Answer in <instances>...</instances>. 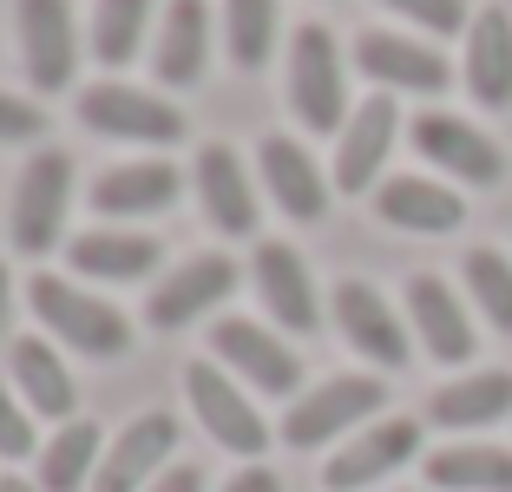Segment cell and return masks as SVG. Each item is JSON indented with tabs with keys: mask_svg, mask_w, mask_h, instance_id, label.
Instances as JSON below:
<instances>
[{
	"mask_svg": "<svg viewBox=\"0 0 512 492\" xmlns=\"http://www.w3.org/2000/svg\"><path fill=\"white\" fill-rule=\"evenodd\" d=\"M27 309H33L46 342H60L66 355H86V361H125L132 342H138L132 315H125L119 302L99 296V289L79 283V276H60V269H40L27 283Z\"/></svg>",
	"mask_w": 512,
	"mask_h": 492,
	"instance_id": "6da1fadb",
	"label": "cell"
},
{
	"mask_svg": "<svg viewBox=\"0 0 512 492\" xmlns=\"http://www.w3.org/2000/svg\"><path fill=\"white\" fill-rule=\"evenodd\" d=\"M73 158L60 145L27 151V164L14 171V191H7V243L14 256H53L66 243V217H73Z\"/></svg>",
	"mask_w": 512,
	"mask_h": 492,
	"instance_id": "7a4b0ae2",
	"label": "cell"
},
{
	"mask_svg": "<svg viewBox=\"0 0 512 492\" xmlns=\"http://www.w3.org/2000/svg\"><path fill=\"white\" fill-rule=\"evenodd\" d=\"M381 407H388V381L381 374H329V381L302 388L283 407L276 433L296 453H322V447H342L348 433H362L368 420H381Z\"/></svg>",
	"mask_w": 512,
	"mask_h": 492,
	"instance_id": "3957f363",
	"label": "cell"
},
{
	"mask_svg": "<svg viewBox=\"0 0 512 492\" xmlns=\"http://www.w3.org/2000/svg\"><path fill=\"white\" fill-rule=\"evenodd\" d=\"M79 125L92 138H112V145H132V151H171L184 138L178 99L151 86H125V79L79 86Z\"/></svg>",
	"mask_w": 512,
	"mask_h": 492,
	"instance_id": "277c9868",
	"label": "cell"
},
{
	"mask_svg": "<svg viewBox=\"0 0 512 492\" xmlns=\"http://www.w3.org/2000/svg\"><path fill=\"white\" fill-rule=\"evenodd\" d=\"M289 112L316 138H335L348 125V60L322 20H302L289 33Z\"/></svg>",
	"mask_w": 512,
	"mask_h": 492,
	"instance_id": "5b68a950",
	"label": "cell"
},
{
	"mask_svg": "<svg viewBox=\"0 0 512 492\" xmlns=\"http://www.w3.org/2000/svg\"><path fill=\"white\" fill-rule=\"evenodd\" d=\"M184 401H191V414H197V427L211 433L224 453H237L243 466L250 460H263L270 453V420H263V407H256V394L243 388L230 368H217V361H191L184 368Z\"/></svg>",
	"mask_w": 512,
	"mask_h": 492,
	"instance_id": "8992f818",
	"label": "cell"
},
{
	"mask_svg": "<svg viewBox=\"0 0 512 492\" xmlns=\"http://www.w3.org/2000/svg\"><path fill=\"white\" fill-rule=\"evenodd\" d=\"M211 361H217V368H230L250 394H270V401H296V394H302V355L283 342V328H276V322L217 315Z\"/></svg>",
	"mask_w": 512,
	"mask_h": 492,
	"instance_id": "52a82bcc",
	"label": "cell"
},
{
	"mask_svg": "<svg viewBox=\"0 0 512 492\" xmlns=\"http://www.w3.org/2000/svg\"><path fill=\"white\" fill-rule=\"evenodd\" d=\"M237 283H243L237 256H224V250L184 256V263H171L165 276L151 283V296H145V328H158V335H178V328H191V322H204V315L224 309V302L237 296Z\"/></svg>",
	"mask_w": 512,
	"mask_h": 492,
	"instance_id": "ba28073f",
	"label": "cell"
},
{
	"mask_svg": "<svg viewBox=\"0 0 512 492\" xmlns=\"http://www.w3.org/2000/svg\"><path fill=\"white\" fill-rule=\"evenodd\" d=\"M184 197V171L165 158V151H138V158H119L106 164L99 178H92L86 204L99 224H151V217H165L171 204Z\"/></svg>",
	"mask_w": 512,
	"mask_h": 492,
	"instance_id": "9c48e42d",
	"label": "cell"
},
{
	"mask_svg": "<svg viewBox=\"0 0 512 492\" xmlns=\"http://www.w3.org/2000/svg\"><path fill=\"white\" fill-rule=\"evenodd\" d=\"M14 40L33 92H66L79 79L86 40H79L73 0H14Z\"/></svg>",
	"mask_w": 512,
	"mask_h": 492,
	"instance_id": "30bf717a",
	"label": "cell"
},
{
	"mask_svg": "<svg viewBox=\"0 0 512 492\" xmlns=\"http://www.w3.org/2000/svg\"><path fill=\"white\" fill-rule=\"evenodd\" d=\"M178 414L171 407H145L132 414L119 433L106 440V460H99V479L92 492H145L151 479H165L178 466Z\"/></svg>",
	"mask_w": 512,
	"mask_h": 492,
	"instance_id": "8fae6325",
	"label": "cell"
},
{
	"mask_svg": "<svg viewBox=\"0 0 512 492\" xmlns=\"http://www.w3.org/2000/svg\"><path fill=\"white\" fill-rule=\"evenodd\" d=\"M329 315H335V328H342V342L355 348L362 361H375L381 374L407 368V355H414V348H407V342H414V328H407V315L394 309L375 283L342 276V283H335V296H329Z\"/></svg>",
	"mask_w": 512,
	"mask_h": 492,
	"instance_id": "7c38bea8",
	"label": "cell"
},
{
	"mask_svg": "<svg viewBox=\"0 0 512 492\" xmlns=\"http://www.w3.org/2000/svg\"><path fill=\"white\" fill-rule=\"evenodd\" d=\"M407 460H421V420L381 414V420H368L362 433H348L342 447L329 453L322 486H329V492H368V486H381L388 473H401Z\"/></svg>",
	"mask_w": 512,
	"mask_h": 492,
	"instance_id": "4fadbf2b",
	"label": "cell"
},
{
	"mask_svg": "<svg viewBox=\"0 0 512 492\" xmlns=\"http://www.w3.org/2000/svg\"><path fill=\"white\" fill-rule=\"evenodd\" d=\"M66 263H73L79 283L92 289H125V283H158L165 269V243L151 230H132V224H92L66 243Z\"/></svg>",
	"mask_w": 512,
	"mask_h": 492,
	"instance_id": "5bb4252c",
	"label": "cell"
},
{
	"mask_svg": "<svg viewBox=\"0 0 512 492\" xmlns=\"http://www.w3.org/2000/svg\"><path fill=\"white\" fill-rule=\"evenodd\" d=\"M191 191H197V210H204V224L217 237H256V224H263V184L250 178V164L230 145H204L191 158Z\"/></svg>",
	"mask_w": 512,
	"mask_h": 492,
	"instance_id": "9a60e30c",
	"label": "cell"
},
{
	"mask_svg": "<svg viewBox=\"0 0 512 492\" xmlns=\"http://www.w3.org/2000/svg\"><path fill=\"white\" fill-rule=\"evenodd\" d=\"M250 289L283 335H316L322 328V289H316V276H309L296 243H256L250 250Z\"/></svg>",
	"mask_w": 512,
	"mask_h": 492,
	"instance_id": "2e32d148",
	"label": "cell"
},
{
	"mask_svg": "<svg viewBox=\"0 0 512 492\" xmlns=\"http://www.w3.org/2000/svg\"><path fill=\"white\" fill-rule=\"evenodd\" d=\"M256 184H263V197L283 210L289 224H322L335 178L322 171L316 158H309V145H302V138L270 132L263 145H256Z\"/></svg>",
	"mask_w": 512,
	"mask_h": 492,
	"instance_id": "e0dca14e",
	"label": "cell"
},
{
	"mask_svg": "<svg viewBox=\"0 0 512 492\" xmlns=\"http://www.w3.org/2000/svg\"><path fill=\"white\" fill-rule=\"evenodd\" d=\"M401 138V112H394V92H375L348 112V125L335 132V191H381V171H388V151Z\"/></svg>",
	"mask_w": 512,
	"mask_h": 492,
	"instance_id": "ac0fdd59",
	"label": "cell"
},
{
	"mask_svg": "<svg viewBox=\"0 0 512 492\" xmlns=\"http://www.w3.org/2000/svg\"><path fill=\"white\" fill-rule=\"evenodd\" d=\"M407 138H414V151H421L434 171L473 184V191H486V184L506 178V151H499L493 138L480 132V125L453 119V112H421V119L407 125Z\"/></svg>",
	"mask_w": 512,
	"mask_h": 492,
	"instance_id": "d6986e66",
	"label": "cell"
},
{
	"mask_svg": "<svg viewBox=\"0 0 512 492\" xmlns=\"http://www.w3.org/2000/svg\"><path fill=\"white\" fill-rule=\"evenodd\" d=\"M355 73L375 79L381 92H421V99H434V92L453 86V66L440 46L427 40H407V33H362L355 40Z\"/></svg>",
	"mask_w": 512,
	"mask_h": 492,
	"instance_id": "ffe728a7",
	"label": "cell"
},
{
	"mask_svg": "<svg viewBox=\"0 0 512 492\" xmlns=\"http://www.w3.org/2000/svg\"><path fill=\"white\" fill-rule=\"evenodd\" d=\"M7 388L27 401L33 420H73L79 407V381L73 368H66V348L60 342H46V335H14L7 342Z\"/></svg>",
	"mask_w": 512,
	"mask_h": 492,
	"instance_id": "44dd1931",
	"label": "cell"
},
{
	"mask_svg": "<svg viewBox=\"0 0 512 492\" xmlns=\"http://www.w3.org/2000/svg\"><path fill=\"white\" fill-rule=\"evenodd\" d=\"M217 20L204 0H171L158 14V33H151V79L171 92H191L197 79L211 73V40Z\"/></svg>",
	"mask_w": 512,
	"mask_h": 492,
	"instance_id": "7402d4cb",
	"label": "cell"
},
{
	"mask_svg": "<svg viewBox=\"0 0 512 492\" xmlns=\"http://www.w3.org/2000/svg\"><path fill=\"white\" fill-rule=\"evenodd\" d=\"M375 217L388 230H407V237H447V230L467 224V197L440 178H381L375 191Z\"/></svg>",
	"mask_w": 512,
	"mask_h": 492,
	"instance_id": "603a6c76",
	"label": "cell"
},
{
	"mask_svg": "<svg viewBox=\"0 0 512 492\" xmlns=\"http://www.w3.org/2000/svg\"><path fill=\"white\" fill-rule=\"evenodd\" d=\"M407 328H414V342L434 361H447V368L473 361V322H467L460 296H453L440 276H407Z\"/></svg>",
	"mask_w": 512,
	"mask_h": 492,
	"instance_id": "cb8c5ba5",
	"label": "cell"
},
{
	"mask_svg": "<svg viewBox=\"0 0 512 492\" xmlns=\"http://www.w3.org/2000/svg\"><path fill=\"white\" fill-rule=\"evenodd\" d=\"M460 79L486 112L512 105V14L506 7H480L467 27V53H460Z\"/></svg>",
	"mask_w": 512,
	"mask_h": 492,
	"instance_id": "d4e9b609",
	"label": "cell"
},
{
	"mask_svg": "<svg viewBox=\"0 0 512 492\" xmlns=\"http://www.w3.org/2000/svg\"><path fill=\"white\" fill-rule=\"evenodd\" d=\"M106 440L112 433L99 427V420H86V414L60 420V427L40 440V453H33V479H40L46 492H92L99 460H106Z\"/></svg>",
	"mask_w": 512,
	"mask_h": 492,
	"instance_id": "484cf974",
	"label": "cell"
},
{
	"mask_svg": "<svg viewBox=\"0 0 512 492\" xmlns=\"http://www.w3.org/2000/svg\"><path fill=\"white\" fill-rule=\"evenodd\" d=\"M158 14H165L158 0H99V7H92V27H86V53L106 66L112 79H119L125 66H132L138 53L151 46Z\"/></svg>",
	"mask_w": 512,
	"mask_h": 492,
	"instance_id": "4316f807",
	"label": "cell"
},
{
	"mask_svg": "<svg viewBox=\"0 0 512 492\" xmlns=\"http://www.w3.org/2000/svg\"><path fill=\"white\" fill-rule=\"evenodd\" d=\"M512 414V374L506 368H480V374H460L447 388H434L427 401V420L447 433H473V427H493V420Z\"/></svg>",
	"mask_w": 512,
	"mask_h": 492,
	"instance_id": "83f0119b",
	"label": "cell"
},
{
	"mask_svg": "<svg viewBox=\"0 0 512 492\" xmlns=\"http://www.w3.org/2000/svg\"><path fill=\"white\" fill-rule=\"evenodd\" d=\"M434 492H512V447H486V440H460L421 460Z\"/></svg>",
	"mask_w": 512,
	"mask_h": 492,
	"instance_id": "f1b7e54d",
	"label": "cell"
},
{
	"mask_svg": "<svg viewBox=\"0 0 512 492\" xmlns=\"http://www.w3.org/2000/svg\"><path fill=\"white\" fill-rule=\"evenodd\" d=\"M276 33H283L276 0H224V53L237 73H263L276 60Z\"/></svg>",
	"mask_w": 512,
	"mask_h": 492,
	"instance_id": "f546056e",
	"label": "cell"
},
{
	"mask_svg": "<svg viewBox=\"0 0 512 492\" xmlns=\"http://www.w3.org/2000/svg\"><path fill=\"white\" fill-rule=\"evenodd\" d=\"M460 276H467V296L480 302L486 322H493L499 335H512V256H499V250H467Z\"/></svg>",
	"mask_w": 512,
	"mask_h": 492,
	"instance_id": "4dcf8cb0",
	"label": "cell"
},
{
	"mask_svg": "<svg viewBox=\"0 0 512 492\" xmlns=\"http://www.w3.org/2000/svg\"><path fill=\"white\" fill-rule=\"evenodd\" d=\"M40 453V433H33V414H27V401H20L7 381H0V460L7 466H20V460H33Z\"/></svg>",
	"mask_w": 512,
	"mask_h": 492,
	"instance_id": "1f68e13d",
	"label": "cell"
},
{
	"mask_svg": "<svg viewBox=\"0 0 512 492\" xmlns=\"http://www.w3.org/2000/svg\"><path fill=\"white\" fill-rule=\"evenodd\" d=\"M40 138H46V105L27 99V92H7V86H0V145L40 151Z\"/></svg>",
	"mask_w": 512,
	"mask_h": 492,
	"instance_id": "d6a6232c",
	"label": "cell"
},
{
	"mask_svg": "<svg viewBox=\"0 0 512 492\" xmlns=\"http://www.w3.org/2000/svg\"><path fill=\"white\" fill-rule=\"evenodd\" d=\"M388 14H401L407 27H421V33H467L473 14H467V0H381Z\"/></svg>",
	"mask_w": 512,
	"mask_h": 492,
	"instance_id": "836d02e7",
	"label": "cell"
},
{
	"mask_svg": "<svg viewBox=\"0 0 512 492\" xmlns=\"http://www.w3.org/2000/svg\"><path fill=\"white\" fill-rule=\"evenodd\" d=\"M217 492H283V479H276V466L250 460V466H237V473H230Z\"/></svg>",
	"mask_w": 512,
	"mask_h": 492,
	"instance_id": "e575fe53",
	"label": "cell"
},
{
	"mask_svg": "<svg viewBox=\"0 0 512 492\" xmlns=\"http://www.w3.org/2000/svg\"><path fill=\"white\" fill-rule=\"evenodd\" d=\"M145 492H211V479H204V466H191V460H178L165 479H151Z\"/></svg>",
	"mask_w": 512,
	"mask_h": 492,
	"instance_id": "d590c367",
	"label": "cell"
},
{
	"mask_svg": "<svg viewBox=\"0 0 512 492\" xmlns=\"http://www.w3.org/2000/svg\"><path fill=\"white\" fill-rule=\"evenodd\" d=\"M7 342H14V269L0 263V355H7Z\"/></svg>",
	"mask_w": 512,
	"mask_h": 492,
	"instance_id": "8d00e7d4",
	"label": "cell"
},
{
	"mask_svg": "<svg viewBox=\"0 0 512 492\" xmlns=\"http://www.w3.org/2000/svg\"><path fill=\"white\" fill-rule=\"evenodd\" d=\"M0 492H46L33 473H0Z\"/></svg>",
	"mask_w": 512,
	"mask_h": 492,
	"instance_id": "74e56055",
	"label": "cell"
}]
</instances>
